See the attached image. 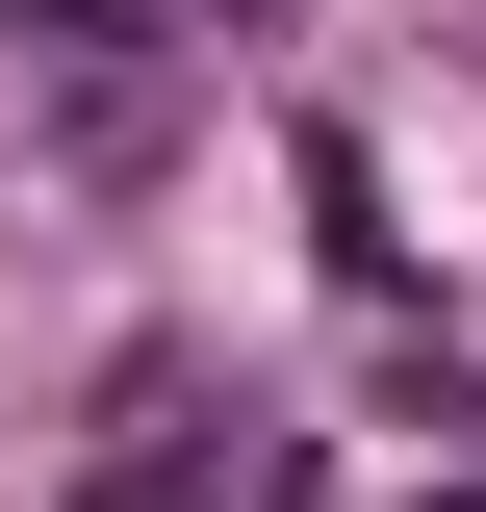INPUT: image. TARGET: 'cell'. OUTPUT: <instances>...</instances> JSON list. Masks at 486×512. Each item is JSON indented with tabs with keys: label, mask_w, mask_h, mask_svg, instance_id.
Segmentation results:
<instances>
[{
	"label": "cell",
	"mask_w": 486,
	"mask_h": 512,
	"mask_svg": "<svg viewBox=\"0 0 486 512\" xmlns=\"http://www.w3.org/2000/svg\"><path fill=\"white\" fill-rule=\"evenodd\" d=\"M410 512H486V487H410Z\"/></svg>",
	"instance_id": "277c9868"
},
{
	"label": "cell",
	"mask_w": 486,
	"mask_h": 512,
	"mask_svg": "<svg viewBox=\"0 0 486 512\" xmlns=\"http://www.w3.org/2000/svg\"><path fill=\"white\" fill-rule=\"evenodd\" d=\"M0 26H52V52H128V0H0Z\"/></svg>",
	"instance_id": "3957f363"
},
{
	"label": "cell",
	"mask_w": 486,
	"mask_h": 512,
	"mask_svg": "<svg viewBox=\"0 0 486 512\" xmlns=\"http://www.w3.org/2000/svg\"><path fill=\"white\" fill-rule=\"evenodd\" d=\"M307 487V436H256V410H205V384H128V436L77 461L52 512H282Z\"/></svg>",
	"instance_id": "6da1fadb"
},
{
	"label": "cell",
	"mask_w": 486,
	"mask_h": 512,
	"mask_svg": "<svg viewBox=\"0 0 486 512\" xmlns=\"http://www.w3.org/2000/svg\"><path fill=\"white\" fill-rule=\"evenodd\" d=\"M282 180H307V231H333V282H359V308H410V231H384L359 128H282Z\"/></svg>",
	"instance_id": "7a4b0ae2"
}]
</instances>
